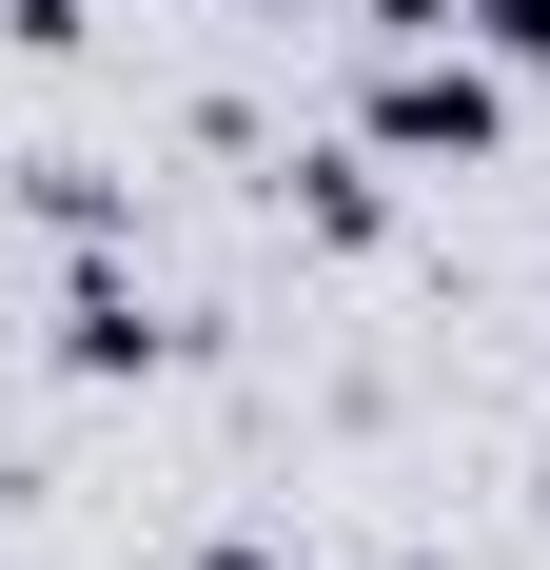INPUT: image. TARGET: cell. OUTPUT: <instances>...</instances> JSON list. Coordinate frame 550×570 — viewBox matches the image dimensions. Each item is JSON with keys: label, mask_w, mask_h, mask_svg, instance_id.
<instances>
[{"label": "cell", "mask_w": 550, "mask_h": 570, "mask_svg": "<svg viewBox=\"0 0 550 570\" xmlns=\"http://www.w3.org/2000/svg\"><path fill=\"white\" fill-rule=\"evenodd\" d=\"M393 138H452V158H472V138H492V79H472V59H452V79L413 59V79H393Z\"/></svg>", "instance_id": "6da1fadb"}]
</instances>
